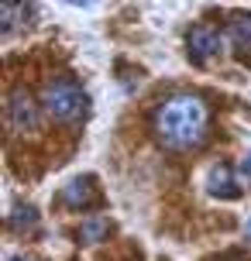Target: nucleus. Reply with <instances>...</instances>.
I'll use <instances>...</instances> for the list:
<instances>
[{
	"instance_id": "obj_11",
	"label": "nucleus",
	"mask_w": 251,
	"mask_h": 261,
	"mask_svg": "<svg viewBox=\"0 0 251 261\" xmlns=\"http://www.w3.org/2000/svg\"><path fill=\"white\" fill-rule=\"evenodd\" d=\"M220 261H248V258H244V254H238V251H231V254H224Z\"/></svg>"
},
{
	"instance_id": "obj_9",
	"label": "nucleus",
	"mask_w": 251,
	"mask_h": 261,
	"mask_svg": "<svg viewBox=\"0 0 251 261\" xmlns=\"http://www.w3.org/2000/svg\"><path fill=\"white\" fill-rule=\"evenodd\" d=\"M35 223H38V213H35V206H21V210L11 217V227H14V230H31Z\"/></svg>"
},
{
	"instance_id": "obj_13",
	"label": "nucleus",
	"mask_w": 251,
	"mask_h": 261,
	"mask_svg": "<svg viewBox=\"0 0 251 261\" xmlns=\"http://www.w3.org/2000/svg\"><path fill=\"white\" fill-rule=\"evenodd\" d=\"M11 261H28V258H11Z\"/></svg>"
},
{
	"instance_id": "obj_5",
	"label": "nucleus",
	"mask_w": 251,
	"mask_h": 261,
	"mask_svg": "<svg viewBox=\"0 0 251 261\" xmlns=\"http://www.w3.org/2000/svg\"><path fill=\"white\" fill-rule=\"evenodd\" d=\"M66 206L72 210H90L100 203V193H96V179L93 175H83V179H72V182L62 189V196H59Z\"/></svg>"
},
{
	"instance_id": "obj_3",
	"label": "nucleus",
	"mask_w": 251,
	"mask_h": 261,
	"mask_svg": "<svg viewBox=\"0 0 251 261\" xmlns=\"http://www.w3.org/2000/svg\"><path fill=\"white\" fill-rule=\"evenodd\" d=\"M186 45H189V59L196 65H203L207 59H213V55H220V45H224V38H220V31L210 24H196L189 28V38H186Z\"/></svg>"
},
{
	"instance_id": "obj_1",
	"label": "nucleus",
	"mask_w": 251,
	"mask_h": 261,
	"mask_svg": "<svg viewBox=\"0 0 251 261\" xmlns=\"http://www.w3.org/2000/svg\"><path fill=\"white\" fill-rule=\"evenodd\" d=\"M210 127V107L203 103L193 93L183 96H172L162 103V110L155 114V130H159V141L172 151H189L203 144Z\"/></svg>"
},
{
	"instance_id": "obj_2",
	"label": "nucleus",
	"mask_w": 251,
	"mask_h": 261,
	"mask_svg": "<svg viewBox=\"0 0 251 261\" xmlns=\"http://www.w3.org/2000/svg\"><path fill=\"white\" fill-rule=\"evenodd\" d=\"M45 110L55 120H80L86 114V93L80 90V83L69 76H59L45 86Z\"/></svg>"
},
{
	"instance_id": "obj_6",
	"label": "nucleus",
	"mask_w": 251,
	"mask_h": 261,
	"mask_svg": "<svg viewBox=\"0 0 251 261\" xmlns=\"http://www.w3.org/2000/svg\"><path fill=\"white\" fill-rule=\"evenodd\" d=\"M231 41L244 62H251V14H238L231 21Z\"/></svg>"
},
{
	"instance_id": "obj_4",
	"label": "nucleus",
	"mask_w": 251,
	"mask_h": 261,
	"mask_svg": "<svg viewBox=\"0 0 251 261\" xmlns=\"http://www.w3.org/2000/svg\"><path fill=\"white\" fill-rule=\"evenodd\" d=\"M7 124H11L14 130H35L41 124L38 107H35V100H31L24 90H14L11 96H7Z\"/></svg>"
},
{
	"instance_id": "obj_8",
	"label": "nucleus",
	"mask_w": 251,
	"mask_h": 261,
	"mask_svg": "<svg viewBox=\"0 0 251 261\" xmlns=\"http://www.w3.org/2000/svg\"><path fill=\"white\" fill-rule=\"evenodd\" d=\"M107 234H110V220H107V217H93V220L80 223V241L83 244H100V241H107Z\"/></svg>"
},
{
	"instance_id": "obj_12",
	"label": "nucleus",
	"mask_w": 251,
	"mask_h": 261,
	"mask_svg": "<svg viewBox=\"0 0 251 261\" xmlns=\"http://www.w3.org/2000/svg\"><path fill=\"white\" fill-rule=\"evenodd\" d=\"M244 234H248V237H251V220H248V223H244Z\"/></svg>"
},
{
	"instance_id": "obj_10",
	"label": "nucleus",
	"mask_w": 251,
	"mask_h": 261,
	"mask_svg": "<svg viewBox=\"0 0 251 261\" xmlns=\"http://www.w3.org/2000/svg\"><path fill=\"white\" fill-rule=\"evenodd\" d=\"M241 172H244V175L251 179V155H244V162H241Z\"/></svg>"
},
{
	"instance_id": "obj_7",
	"label": "nucleus",
	"mask_w": 251,
	"mask_h": 261,
	"mask_svg": "<svg viewBox=\"0 0 251 261\" xmlns=\"http://www.w3.org/2000/svg\"><path fill=\"white\" fill-rule=\"evenodd\" d=\"M210 196H217V199H238L241 196V189L231 179V165H217L210 172Z\"/></svg>"
}]
</instances>
